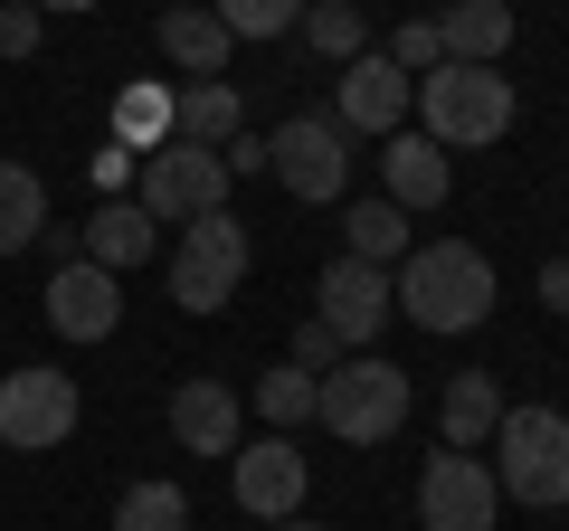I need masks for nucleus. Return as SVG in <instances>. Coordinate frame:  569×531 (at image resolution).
Instances as JSON below:
<instances>
[{
  "label": "nucleus",
  "mask_w": 569,
  "mask_h": 531,
  "mask_svg": "<svg viewBox=\"0 0 569 531\" xmlns=\"http://www.w3.org/2000/svg\"><path fill=\"white\" fill-rule=\"evenodd\" d=\"M380 58L399 67V77H427V67H447V39H437V20H399Z\"/></svg>",
  "instance_id": "obj_28"
},
{
  "label": "nucleus",
  "mask_w": 569,
  "mask_h": 531,
  "mask_svg": "<svg viewBox=\"0 0 569 531\" xmlns=\"http://www.w3.org/2000/svg\"><path fill=\"white\" fill-rule=\"evenodd\" d=\"M447 190H456V162L427 143L418 123H399L380 143V200H399L408 219H418V209H447Z\"/></svg>",
  "instance_id": "obj_15"
},
{
  "label": "nucleus",
  "mask_w": 569,
  "mask_h": 531,
  "mask_svg": "<svg viewBox=\"0 0 569 531\" xmlns=\"http://www.w3.org/2000/svg\"><path fill=\"white\" fill-rule=\"evenodd\" d=\"M114 531H190V493L171 474H152V484H133L114 503Z\"/></svg>",
  "instance_id": "obj_26"
},
{
  "label": "nucleus",
  "mask_w": 569,
  "mask_h": 531,
  "mask_svg": "<svg viewBox=\"0 0 569 531\" xmlns=\"http://www.w3.org/2000/svg\"><path fill=\"white\" fill-rule=\"evenodd\" d=\"M408 104H418V133H427L437 152H447V162H456V152L503 143V133H512V114H522V96H512V77H503V67H456V58H447V67H427Z\"/></svg>",
  "instance_id": "obj_2"
},
{
  "label": "nucleus",
  "mask_w": 569,
  "mask_h": 531,
  "mask_svg": "<svg viewBox=\"0 0 569 531\" xmlns=\"http://www.w3.org/2000/svg\"><path fill=\"white\" fill-rule=\"evenodd\" d=\"M266 531H332V522H305V512H295V522H266Z\"/></svg>",
  "instance_id": "obj_35"
},
{
  "label": "nucleus",
  "mask_w": 569,
  "mask_h": 531,
  "mask_svg": "<svg viewBox=\"0 0 569 531\" xmlns=\"http://www.w3.org/2000/svg\"><path fill=\"white\" fill-rule=\"evenodd\" d=\"M86 171H96V190H123V181H133V171H142V152L104 143V152H96V162H86Z\"/></svg>",
  "instance_id": "obj_31"
},
{
  "label": "nucleus",
  "mask_w": 569,
  "mask_h": 531,
  "mask_svg": "<svg viewBox=\"0 0 569 531\" xmlns=\"http://www.w3.org/2000/svg\"><path fill=\"white\" fill-rule=\"evenodd\" d=\"M266 171L284 181V200H305V209H332L351 190V133L332 114H295L266 133Z\"/></svg>",
  "instance_id": "obj_6"
},
{
  "label": "nucleus",
  "mask_w": 569,
  "mask_h": 531,
  "mask_svg": "<svg viewBox=\"0 0 569 531\" xmlns=\"http://www.w3.org/2000/svg\"><path fill=\"white\" fill-rule=\"evenodd\" d=\"M493 294H503V275H493V257L475 238H418L399 266H389V304H399L418 332H437V342L475 332L493 313Z\"/></svg>",
  "instance_id": "obj_1"
},
{
  "label": "nucleus",
  "mask_w": 569,
  "mask_h": 531,
  "mask_svg": "<svg viewBox=\"0 0 569 531\" xmlns=\"http://www.w3.org/2000/svg\"><path fill=\"white\" fill-rule=\"evenodd\" d=\"M219 162H228V181H247V171H266V143H257V133H228Z\"/></svg>",
  "instance_id": "obj_32"
},
{
  "label": "nucleus",
  "mask_w": 569,
  "mask_h": 531,
  "mask_svg": "<svg viewBox=\"0 0 569 531\" xmlns=\"http://www.w3.org/2000/svg\"><path fill=\"white\" fill-rule=\"evenodd\" d=\"M104 123H114L123 152H162V143H171V86H162V77H133V86L114 96V114H104Z\"/></svg>",
  "instance_id": "obj_22"
},
{
  "label": "nucleus",
  "mask_w": 569,
  "mask_h": 531,
  "mask_svg": "<svg viewBox=\"0 0 569 531\" xmlns=\"http://www.w3.org/2000/svg\"><path fill=\"white\" fill-rule=\"evenodd\" d=\"M77 418H86V399H77V380H67V370L20 361L10 380H0V447L48 455V447H67V437H77Z\"/></svg>",
  "instance_id": "obj_7"
},
{
  "label": "nucleus",
  "mask_w": 569,
  "mask_h": 531,
  "mask_svg": "<svg viewBox=\"0 0 569 531\" xmlns=\"http://www.w3.org/2000/svg\"><path fill=\"white\" fill-rule=\"evenodd\" d=\"M332 361H342V342H332V332H323V323L305 313V323H295V370H313V380H323Z\"/></svg>",
  "instance_id": "obj_30"
},
{
  "label": "nucleus",
  "mask_w": 569,
  "mask_h": 531,
  "mask_svg": "<svg viewBox=\"0 0 569 531\" xmlns=\"http://www.w3.org/2000/svg\"><path fill=\"white\" fill-rule=\"evenodd\" d=\"M162 58L181 67V77H228L238 39L219 29V10H162Z\"/></svg>",
  "instance_id": "obj_20"
},
{
  "label": "nucleus",
  "mask_w": 569,
  "mask_h": 531,
  "mask_svg": "<svg viewBox=\"0 0 569 531\" xmlns=\"http://www.w3.org/2000/svg\"><path fill=\"white\" fill-rule=\"evenodd\" d=\"M133 200L152 209V219H209V209H228V162L209 143H162V152H142L133 171Z\"/></svg>",
  "instance_id": "obj_9"
},
{
  "label": "nucleus",
  "mask_w": 569,
  "mask_h": 531,
  "mask_svg": "<svg viewBox=\"0 0 569 531\" xmlns=\"http://www.w3.org/2000/svg\"><path fill=\"white\" fill-rule=\"evenodd\" d=\"M39 304H48V332H58V342H104V332L123 323V275H104L96 257H67Z\"/></svg>",
  "instance_id": "obj_12"
},
{
  "label": "nucleus",
  "mask_w": 569,
  "mask_h": 531,
  "mask_svg": "<svg viewBox=\"0 0 569 531\" xmlns=\"http://www.w3.org/2000/svg\"><path fill=\"white\" fill-rule=\"evenodd\" d=\"M313 428L342 437V447H389L408 428V370L380 361V351H342L323 370V418Z\"/></svg>",
  "instance_id": "obj_4"
},
{
  "label": "nucleus",
  "mask_w": 569,
  "mask_h": 531,
  "mask_svg": "<svg viewBox=\"0 0 569 531\" xmlns=\"http://www.w3.org/2000/svg\"><path fill=\"white\" fill-rule=\"evenodd\" d=\"M77 247L104 266V275H133V266L162 247V219H152L142 200H96V219L77 228Z\"/></svg>",
  "instance_id": "obj_16"
},
{
  "label": "nucleus",
  "mask_w": 569,
  "mask_h": 531,
  "mask_svg": "<svg viewBox=\"0 0 569 531\" xmlns=\"http://www.w3.org/2000/svg\"><path fill=\"white\" fill-rule=\"evenodd\" d=\"M342 257H361V266H399L408 257V247H418V238H408V209L399 200H351L342 209Z\"/></svg>",
  "instance_id": "obj_21"
},
{
  "label": "nucleus",
  "mask_w": 569,
  "mask_h": 531,
  "mask_svg": "<svg viewBox=\"0 0 569 531\" xmlns=\"http://www.w3.org/2000/svg\"><path fill=\"white\" fill-rule=\"evenodd\" d=\"M305 48L313 58H332V67H351V58H370V20L351 10V0H305Z\"/></svg>",
  "instance_id": "obj_25"
},
{
  "label": "nucleus",
  "mask_w": 569,
  "mask_h": 531,
  "mask_svg": "<svg viewBox=\"0 0 569 531\" xmlns=\"http://www.w3.org/2000/svg\"><path fill=\"white\" fill-rule=\"evenodd\" d=\"M39 39H48V20L29 10V0H0V58L20 67V58H39Z\"/></svg>",
  "instance_id": "obj_29"
},
{
  "label": "nucleus",
  "mask_w": 569,
  "mask_h": 531,
  "mask_svg": "<svg viewBox=\"0 0 569 531\" xmlns=\"http://www.w3.org/2000/svg\"><path fill=\"white\" fill-rule=\"evenodd\" d=\"M437 39H447L456 67H503V48H512V0H447V10H437Z\"/></svg>",
  "instance_id": "obj_18"
},
{
  "label": "nucleus",
  "mask_w": 569,
  "mask_h": 531,
  "mask_svg": "<svg viewBox=\"0 0 569 531\" xmlns=\"http://www.w3.org/2000/svg\"><path fill=\"white\" fill-rule=\"evenodd\" d=\"M408 96H418V77H399V67L370 48V58H351L342 86H332V123H342V133H370V143H389V133L408 123Z\"/></svg>",
  "instance_id": "obj_13"
},
{
  "label": "nucleus",
  "mask_w": 569,
  "mask_h": 531,
  "mask_svg": "<svg viewBox=\"0 0 569 531\" xmlns=\"http://www.w3.org/2000/svg\"><path fill=\"white\" fill-rule=\"evenodd\" d=\"M389 266H361V257H332L323 266V285H313V323L332 332L342 351H370L389 332Z\"/></svg>",
  "instance_id": "obj_11"
},
{
  "label": "nucleus",
  "mask_w": 569,
  "mask_h": 531,
  "mask_svg": "<svg viewBox=\"0 0 569 531\" xmlns=\"http://www.w3.org/2000/svg\"><path fill=\"white\" fill-rule=\"evenodd\" d=\"M228 133H247L238 86H228V77H190L181 96H171V143H209V152H219Z\"/></svg>",
  "instance_id": "obj_19"
},
{
  "label": "nucleus",
  "mask_w": 569,
  "mask_h": 531,
  "mask_svg": "<svg viewBox=\"0 0 569 531\" xmlns=\"http://www.w3.org/2000/svg\"><path fill=\"white\" fill-rule=\"evenodd\" d=\"M418 522L427 531H493V522H503V484H493V465L466 455V447H437L418 465Z\"/></svg>",
  "instance_id": "obj_8"
},
{
  "label": "nucleus",
  "mask_w": 569,
  "mask_h": 531,
  "mask_svg": "<svg viewBox=\"0 0 569 531\" xmlns=\"http://www.w3.org/2000/svg\"><path fill=\"white\" fill-rule=\"evenodd\" d=\"M541 304L569 313V257H541Z\"/></svg>",
  "instance_id": "obj_33"
},
{
  "label": "nucleus",
  "mask_w": 569,
  "mask_h": 531,
  "mask_svg": "<svg viewBox=\"0 0 569 531\" xmlns=\"http://www.w3.org/2000/svg\"><path fill=\"white\" fill-rule=\"evenodd\" d=\"M503 380H493V370H456L447 380V399H437V437H447V447H466V455H485L493 447V428H503Z\"/></svg>",
  "instance_id": "obj_17"
},
{
  "label": "nucleus",
  "mask_w": 569,
  "mask_h": 531,
  "mask_svg": "<svg viewBox=\"0 0 569 531\" xmlns=\"http://www.w3.org/2000/svg\"><path fill=\"white\" fill-rule=\"evenodd\" d=\"M29 10H39V20H67V10H96V0H29Z\"/></svg>",
  "instance_id": "obj_34"
},
{
  "label": "nucleus",
  "mask_w": 569,
  "mask_h": 531,
  "mask_svg": "<svg viewBox=\"0 0 569 531\" xmlns=\"http://www.w3.org/2000/svg\"><path fill=\"white\" fill-rule=\"evenodd\" d=\"M228 493H238L247 522H295V512H305V493H313V465H305V447H295V437L266 428L257 447L228 455Z\"/></svg>",
  "instance_id": "obj_10"
},
{
  "label": "nucleus",
  "mask_w": 569,
  "mask_h": 531,
  "mask_svg": "<svg viewBox=\"0 0 569 531\" xmlns=\"http://www.w3.org/2000/svg\"><path fill=\"white\" fill-rule=\"evenodd\" d=\"M247 266H257L247 228L228 219V209H209V219H190L181 247H171V304L181 313H228L238 285H247Z\"/></svg>",
  "instance_id": "obj_5"
},
{
  "label": "nucleus",
  "mask_w": 569,
  "mask_h": 531,
  "mask_svg": "<svg viewBox=\"0 0 569 531\" xmlns=\"http://www.w3.org/2000/svg\"><path fill=\"white\" fill-rule=\"evenodd\" d=\"M485 465H493V484H503V503L560 512L569 503V418L560 409H503Z\"/></svg>",
  "instance_id": "obj_3"
},
{
  "label": "nucleus",
  "mask_w": 569,
  "mask_h": 531,
  "mask_svg": "<svg viewBox=\"0 0 569 531\" xmlns=\"http://www.w3.org/2000/svg\"><path fill=\"white\" fill-rule=\"evenodd\" d=\"M171 447L181 455H238L247 447V409L228 380H181L171 389Z\"/></svg>",
  "instance_id": "obj_14"
},
{
  "label": "nucleus",
  "mask_w": 569,
  "mask_h": 531,
  "mask_svg": "<svg viewBox=\"0 0 569 531\" xmlns=\"http://www.w3.org/2000/svg\"><path fill=\"white\" fill-rule=\"evenodd\" d=\"M257 418H266L276 437L313 428V418H323V380H313V370H295V361H284V370H266V380H257Z\"/></svg>",
  "instance_id": "obj_24"
},
{
  "label": "nucleus",
  "mask_w": 569,
  "mask_h": 531,
  "mask_svg": "<svg viewBox=\"0 0 569 531\" xmlns=\"http://www.w3.org/2000/svg\"><path fill=\"white\" fill-rule=\"evenodd\" d=\"M39 228H48V181L29 162H0V257L39 247Z\"/></svg>",
  "instance_id": "obj_23"
},
{
  "label": "nucleus",
  "mask_w": 569,
  "mask_h": 531,
  "mask_svg": "<svg viewBox=\"0 0 569 531\" xmlns=\"http://www.w3.org/2000/svg\"><path fill=\"white\" fill-rule=\"evenodd\" d=\"M209 10H219L228 39H284V29L305 20V0H209Z\"/></svg>",
  "instance_id": "obj_27"
}]
</instances>
